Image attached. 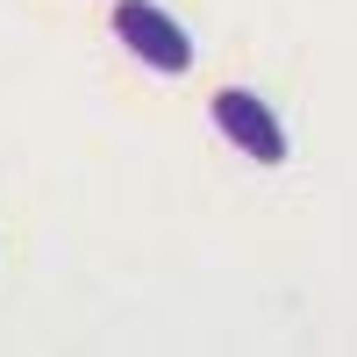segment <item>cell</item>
I'll return each instance as SVG.
<instances>
[{
	"instance_id": "2",
	"label": "cell",
	"mask_w": 357,
	"mask_h": 357,
	"mask_svg": "<svg viewBox=\"0 0 357 357\" xmlns=\"http://www.w3.org/2000/svg\"><path fill=\"white\" fill-rule=\"evenodd\" d=\"M207 114H215V129H222L243 158H257V165H286V158H293L286 122H279V114L250 93V86H222V93L207 100Z\"/></svg>"
},
{
	"instance_id": "1",
	"label": "cell",
	"mask_w": 357,
	"mask_h": 357,
	"mask_svg": "<svg viewBox=\"0 0 357 357\" xmlns=\"http://www.w3.org/2000/svg\"><path fill=\"white\" fill-rule=\"evenodd\" d=\"M114 43H122L136 65L165 72V79L193 72V36H186V22H178L172 8H158V0H114Z\"/></svg>"
}]
</instances>
